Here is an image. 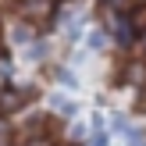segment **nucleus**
Segmentation results:
<instances>
[{
  "label": "nucleus",
  "instance_id": "1",
  "mask_svg": "<svg viewBox=\"0 0 146 146\" xmlns=\"http://www.w3.org/2000/svg\"><path fill=\"white\" fill-rule=\"evenodd\" d=\"M14 14H18V21H25V25L43 29V25H50V21H54L57 7H54V0H18Z\"/></svg>",
  "mask_w": 146,
  "mask_h": 146
},
{
  "label": "nucleus",
  "instance_id": "5",
  "mask_svg": "<svg viewBox=\"0 0 146 146\" xmlns=\"http://www.w3.org/2000/svg\"><path fill=\"white\" fill-rule=\"evenodd\" d=\"M54 143H57V132H36V135L18 139V146H54Z\"/></svg>",
  "mask_w": 146,
  "mask_h": 146
},
{
  "label": "nucleus",
  "instance_id": "12",
  "mask_svg": "<svg viewBox=\"0 0 146 146\" xmlns=\"http://www.w3.org/2000/svg\"><path fill=\"white\" fill-rule=\"evenodd\" d=\"M82 135H86L82 125H71V128H68V139H71V143H82Z\"/></svg>",
  "mask_w": 146,
  "mask_h": 146
},
{
  "label": "nucleus",
  "instance_id": "10",
  "mask_svg": "<svg viewBox=\"0 0 146 146\" xmlns=\"http://www.w3.org/2000/svg\"><path fill=\"white\" fill-rule=\"evenodd\" d=\"M50 107H54L57 114H75V104H71V100H64V96H54V100H50Z\"/></svg>",
  "mask_w": 146,
  "mask_h": 146
},
{
  "label": "nucleus",
  "instance_id": "4",
  "mask_svg": "<svg viewBox=\"0 0 146 146\" xmlns=\"http://www.w3.org/2000/svg\"><path fill=\"white\" fill-rule=\"evenodd\" d=\"M125 82L132 86V89H143L146 86V61H132L125 68Z\"/></svg>",
  "mask_w": 146,
  "mask_h": 146
},
{
  "label": "nucleus",
  "instance_id": "6",
  "mask_svg": "<svg viewBox=\"0 0 146 146\" xmlns=\"http://www.w3.org/2000/svg\"><path fill=\"white\" fill-rule=\"evenodd\" d=\"M128 18H132V25H135V32H146V0L143 4H135V11H128Z\"/></svg>",
  "mask_w": 146,
  "mask_h": 146
},
{
  "label": "nucleus",
  "instance_id": "14",
  "mask_svg": "<svg viewBox=\"0 0 146 146\" xmlns=\"http://www.w3.org/2000/svg\"><path fill=\"white\" fill-rule=\"evenodd\" d=\"M7 132H11V128H7V114H0V143L7 139Z\"/></svg>",
  "mask_w": 146,
  "mask_h": 146
},
{
  "label": "nucleus",
  "instance_id": "3",
  "mask_svg": "<svg viewBox=\"0 0 146 146\" xmlns=\"http://www.w3.org/2000/svg\"><path fill=\"white\" fill-rule=\"evenodd\" d=\"M135 39H139V32H135V25H132V18H128V11H114V43L128 50Z\"/></svg>",
  "mask_w": 146,
  "mask_h": 146
},
{
  "label": "nucleus",
  "instance_id": "9",
  "mask_svg": "<svg viewBox=\"0 0 146 146\" xmlns=\"http://www.w3.org/2000/svg\"><path fill=\"white\" fill-rule=\"evenodd\" d=\"M125 143H128V146H146V135H143V128L128 125V132H125Z\"/></svg>",
  "mask_w": 146,
  "mask_h": 146
},
{
  "label": "nucleus",
  "instance_id": "7",
  "mask_svg": "<svg viewBox=\"0 0 146 146\" xmlns=\"http://www.w3.org/2000/svg\"><path fill=\"white\" fill-rule=\"evenodd\" d=\"M29 39H32V25H25V21H18V29H11V43H18V46H25Z\"/></svg>",
  "mask_w": 146,
  "mask_h": 146
},
{
  "label": "nucleus",
  "instance_id": "2",
  "mask_svg": "<svg viewBox=\"0 0 146 146\" xmlns=\"http://www.w3.org/2000/svg\"><path fill=\"white\" fill-rule=\"evenodd\" d=\"M32 96H36V89H29V86H4L0 89V114H14L21 107H29Z\"/></svg>",
  "mask_w": 146,
  "mask_h": 146
},
{
  "label": "nucleus",
  "instance_id": "11",
  "mask_svg": "<svg viewBox=\"0 0 146 146\" xmlns=\"http://www.w3.org/2000/svg\"><path fill=\"white\" fill-rule=\"evenodd\" d=\"M111 143V135L104 132V128H93V139H89V146H107Z\"/></svg>",
  "mask_w": 146,
  "mask_h": 146
},
{
  "label": "nucleus",
  "instance_id": "13",
  "mask_svg": "<svg viewBox=\"0 0 146 146\" xmlns=\"http://www.w3.org/2000/svg\"><path fill=\"white\" fill-rule=\"evenodd\" d=\"M114 132L125 135V132H128V118H114Z\"/></svg>",
  "mask_w": 146,
  "mask_h": 146
},
{
  "label": "nucleus",
  "instance_id": "8",
  "mask_svg": "<svg viewBox=\"0 0 146 146\" xmlns=\"http://www.w3.org/2000/svg\"><path fill=\"white\" fill-rule=\"evenodd\" d=\"M107 39H111V36H107V29H93V32H89V46H93V50H104Z\"/></svg>",
  "mask_w": 146,
  "mask_h": 146
}]
</instances>
